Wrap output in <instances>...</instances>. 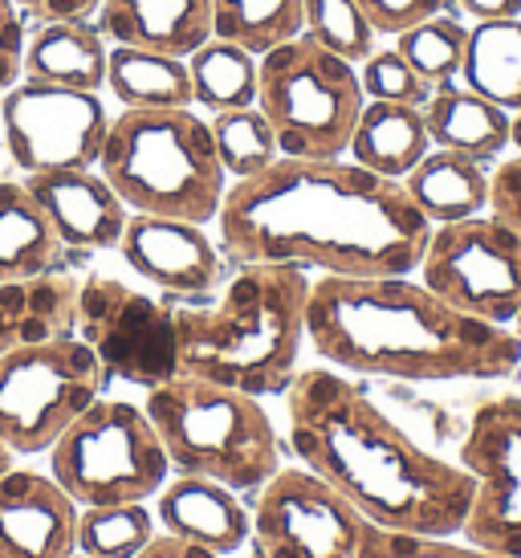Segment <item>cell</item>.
<instances>
[{
  "label": "cell",
  "mask_w": 521,
  "mask_h": 558,
  "mask_svg": "<svg viewBox=\"0 0 521 558\" xmlns=\"http://www.w3.org/2000/svg\"><path fill=\"white\" fill-rule=\"evenodd\" d=\"M367 21L375 25V33H387V37H399L403 29H412L428 16L445 13L452 0H359Z\"/></svg>",
  "instance_id": "cell-36"
},
{
  "label": "cell",
  "mask_w": 521,
  "mask_h": 558,
  "mask_svg": "<svg viewBox=\"0 0 521 558\" xmlns=\"http://www.w3.org/2000/svg\"><path fill=\"white\" fill-rule=\"evenodd\" d=\"M420 110H424L432 147H445V151L481 159V163L506 156L513 114L473 94L469 86H440L428 94V102Z\"/></svg>",
  "instance_id": "cell-21"
},
{
  "label": "cell",
  "mask_w": 521,
  "mask_h": 558,
  "mask_svg": "<svg viewBox=\"0 0 521 558\" xmlns=\"http://www.w3.org/2000/svg\"><path fill=\"white\" fill-rule=\"evenodd\" d=\"M367 526L335 485L290 465L257 489L249 543L265 558H359Z\"/></svg>",
  "instance_id": "cell-11"
},
{
  "label": "cell",
  "mask_w": 521,
  "mask_h": 558,
  "mask_svg": "<svg viewBox=\"0 0 521 558\" xmlns=\"http://www.w3.org/2000/svg\"><path fill=\"white\" fill-rule=\"evenodd\" d=\"M457 465L473 477L460 538L521 558V396H493L476 408Z\"/></svg>",
  "instance_id": "cell-14"
},
{
  "label": "cell",
  "mask_w": 521,
  "mask_h": 558,
  "mask_svg": "<svg viewBox=\"0 0 521 558\" xmlns=\"http://www.w3.org/2000/svg\"><path fill=\"white\" fill-rule=\"evenodd\" d=\"M143 412L163 440L171 473L208 477L237 494H257L281 469V445L257 396L175 375L147 388Z\"/></svg>",
  "instance_id": "cell-6"
},
{
  "label": "cell",
  "mask_w": 521,
  "mask_h": 558,
  "mask_svg": "<svg viewBox=\"0 0 521 558\" xmlns=\"http://www.w3.org/2000/svg\"><path fill=\"white\" fill-rule=\"evenodd\" d=\"M359 82L367 102H403V107H424L432 86L412 65L399 58V49H375L367 62L359 65Z\"/></svg>",
  "instance_id": "cell-35"
},
{
  "label": "cell",
  "mask_w": 521,
  "mask_h": 558,
  "mask_svg": "<svg viewBox=\"0 0 521 558\" xmlns=\"http://www.w3.org/2000/svg\"><path fill=\"white\" fill-rule=\"evenodd\" d=\"M509 147H513V151L521 156V110L513 114V126H509Z\"/></svg>",
  "instance_id": "cell-42"
},
{
  "label": "cell",
  "mask_w": 521,
  "mask_h": 558,
  "mask_svg": "<svg viewBox=\"0 0 521 558\" xmlns=\"http://www.w3.org/2000/svg\"><path fill=\"white\" fill-rule=\"evenodd\" d=\"M363 107L359 70L306 33L260 53L257 110L269 119L286 159H342Z\"/></svg>",
  "instance_id": "cell-7"
},
{
  "label": "cell",
  "mask_w": 521,
  "mask_h": 558,
  "mask_svg": "<svg viewBox=\"0 0 521 558\" xmlns=\"http://www.w3.org/2000/svg\"><path fill=\"white\" fill-rule=\"evenodd\" d=\"M77 286L65 274H41L25 281H0V355L29 342H49L74 335Z\"/></svg>",
  "instance_id": "cell-20"
},
{
  "label": "cell",
  "mask_w": 521,
  "mask_h": 558,
  "mask_svg": "<svg viewBox=\"0 0 521 558\" xmlns=\"http://www.w3.org/2000/svg\"><path fill=\"white\" fill-rule=\"evenodd\" d=\"M310 274L302 265L249 262L208 306H175L180 375L245 396H277L293 384L306 347Z\"/></svg>",
  "instance_id": "cell-4"
},
{
  "label": "cell",
  "mask_w": 521,
  "mask_h": 558,
  "mask_svg": "<svg viewBox=\"0 0 521 558\" xmlns=\"http://www.w3.org/2000/svg\"><path fill=\"white\" fill-rule=\"evenodd\" d=\"M98 33L114 46L192 58L213 41V0H102Z\"/></svg>",
  "instance_id": "cell-19"
},
{
  "label": "cell",
  "mask_w": 521,
  "mask_h": 558,
  "mask_svg": "<svg viewBox=\"0 0 521 558\" xmlns=\"http://www.w3.org/2000/svg\"><path fill=\"white\" fill-rule=\"evenodd\" d=\"M216 225L229 262L302 265L326 278L415 274L432 236L403 180L354 159L281 156L225 192Z\"/></svg>",
  "instance_id": "cell-1"
},
{
  "label": "cell",
  "mask_w": 521,
  "mask_h": 558,
  "mask_svg": "<svg viewBox=\"0 0 521 558\" xmlns=\"http://www.w3.org/2000/svg\"><path fill=\"white\" fill-rule=\"evenodd\" d=\"M37 204L46 208L62 248H119L131 208L94 168L37 171L25 180Z\"/></svg>",
  "instance_id": "cell-17"
},
{
  "label": "cell",
  "mask_w": 521,
  "mask_h": 558,
  "mask_svg": "<svg viewBox=\"0 0 521 558\" xmlns=\"http://www.w3.org/2000/svg\"><path fill=\"white\" fill-rule=\"evenodd\" d=\"M489 213L506 220L509 229L521 236V156H506L493 168Z\"/></svg>",
  "instance_id": "cell-37"
},
{
  "label": "cell",
  "mask_w": 521,
  "mask_h": 558,
  "mask_svg": "<svg viewBox=\"0 0 521 558\" xmlns=\"http://www.w3.org/2000/svg\"><path fill=\"white\" fill-rule=\"evenodd\" d=\"M13 457H16V452L9 449L4 440H0V473H9V469H13Z\"/></svg>",
  "instance_id": "cell-43"
},
{
  "label": "cell",
  "mask_w": 521,
  "mask_h": 558,
  "mask_svg": "<svg viewBox=\"0 0 521 558\" xmlns=\"http://www.w3.org/2000/svg\"><path fill=\"white\" fill-rule=\"evenodd\" d=\"M155 522L163 526V534L196 543L220 558L237 555L253 534V513L241 506L237 489L208 477H184V473H175L159 489Z\"/></svg>",
  "instance_id": "cell-18"
},
{
  "label": "cell",
  "mask_w": 521,
  "mask_h": 558,
  "mask_svg": "<svg viewBox=\"0 0 521 558\" xmlns=\"http://www.w3.org/2000/svg\"><path fill=\"white\" fill-rule=\"evenodd\" d=\"M119 253L143 281L180 298L208 294L220 281V265H225L220 245L204 233V225L175 217H147V213H131Z\"/></svg>",
  "instance_id": "cell-15"
},
{
  "label": "cell",
  "mask_w": 521,
  "mask_h": 558,
  "mask_svg": "<svg viewBox=\"0 0 521 558\" xmlns=\"http://www.w3.org/2000/svg\"><path fill=\"white\" fill-rule=\"evenodd\" d=\"M21 13L37 16L41 25L49 21H90L98 9H102V0H13Z\"/></svg>",
  "instance_id": "cell-39"
},
{
  "label": "cell",
  "mask_w": 521,
  "mask_h": 558,
  "mask_svg": "<svg viewBox=\"0 0 521 558\" xmlns=\"http://www.w3.org/2000/svg\"><path fill=\"white\" fill-rule=\"evenodd\" d=\"M49 477L77 506L152 501L171 481L163 440L143 408L126 400H94L49 449Z\"/></svg>",
  "instance_id": "cell-8"
},
{
  "label": "cell",
  "mask_w": 521,
  "mask_h": 558,
  "mask_svg": "<svg viewBox=\"0 0 521 558\" xmlns=\"http://www.w3.org/2000/svg\"><path fill=\"white\" fill-rule=\"evenodd\" d=\"M302 33L338 58H347L351 65L367 62L375 53V37H379L359 0H306V29Z\"/></svg>",
  "instance_id": "cell-33"
},
{
  "label": "cell",
  "mask_w": 521,
  "mask_h": 558,
  "mask_svg": "<svg viewBox=\"0 0 521 558\" xmlns=\"http://www.w3.org/2000/svg\"><path fill=\"white\" fill-rule=\"evenodd\" d=\"M62 241L25 184L0 180V281L41 278L58 265Z\"/></svg>",
  "instance_id": "cell-25"
},
{
  "label": "cell",
  "mask_w": 521,
  "mask_h": 558,
  "mask_svg": "<svg viewBox=\"0 0 521 558\" xmlns=\"http://www.w3.org/2000/svg\"><path fill=\"white\" fill-rule=\"evenodd\" d=\"M0 123L13 163L25 175H37L62 168H98L110 114L98 90H70L25 78L4 90Z\"/></svg>",
  "instance_id": "cell-12"
},
{
  "label": "cell",
  "mask_w": 521,
  "mask_h": 558,
  "mask_svg": "<svg viewBox=\"0 0 521 558\" xmlns=\"http://www.w3.org/2000/svg\"><path fill=\"white\" fill-rule=\"evenodd\" d=\"M107 379L90 342L62 335L0 355V440L13 452H49Z\"/></svg>",
  "instance_id": "cell-9"
},
{
  "label": "cell",
  "mask_w": 521,
  "mask_h": 558,
  "mask_svg": "<svg viewBox=\"0 0 521 558\" xmlns=\"http://www.w3.org/2000/svg\"><path fill=\"white\" fill-rule=\"evenodd\" d=\"M489 180L493 171H485L481 159L432 147L428 156L403 175V187L415 208L428 217V225H452V220L489 213Z\"/></svg>",
  "instance_id": "cell-23"
},
{
  "label": "cell",
  "mask_w": 521,
  "mask_h": 558,
  "mask_svg": "<svg viewBox=\"0 0 521 558\" xmlns=\"http://www.w3.org/2000/svg\"><path fill=\"white\" fill-rule=\"evenodd\" d=\"M98 171L131 213L208 225L229 192L213 126L192 107L123 110L110 119Z\"/></svg>",
  "instance_id": "cell-5"
},
{
  "label": "cell",
  "mask_w": 521,
  "mask_h": 558,
  "mask_svg": "<svg viewBox=\"0 0 521 558\" xmlns=\"http://www.w3.org/2000/svg\"><path fill=\"white\" fill-rule=\"evenodd\" d=\"M135 558H220V555H213V550H204V546H196V543H184V538H175V534H155Z\"/></svg>",
  "instance_id": "cell-40"
},
{
  "label": "cell",
  "mask_w": 521,
  "mask_h": 558,
  "mask_svg": "<svg viewBox=\"0 0 521 558\" xmlns=\"http://www.w3.org/2000/svg\"><path fill=\"white\" fill-rule=\"evenodd\" d=\"M464 46H469V25H460L457 16L448 13L428 16V21H420V25L396 37L399 58L412 65L432 90L457 86L460 65H464Z\"/></svg>",
  "instance_id": "cell-30"
},
{
  "label": "cell",
  "mask_w": 521,
  "mask_h": 558,
  "mask_svg": "<svg viewBox=\"0 0 521 558\" xmlns=\"http://www.w3.org/2000/svg\"><path fill=\"white\" fill-rule=\"evenodd\" d=\"M306 29V0H213V37L269 53Z\"/></svg>",
  "instance_id": "cell-29"
},
{
  "label": "cell",
  "mask_w": 521,
  "mask_h": 558,
  "mask_svg": "<svg viewBox=\"0 0 521 558\" xmlns=\"http://www.w3.org/2000/svg\"><path fill=\"white\" fill-rule=\"evenodd\" d=\"M473 21H501V16H521V0H457Z\"/></svg>",
  "instance_id": "cell-41"
},
{
  "label": "cell",
  "mask_w": 521,
  "mask_h": 558,
  "mask_svg": "<svg viewBox=\"0 0 521 558\" xmlns=\"http://www.w3.org/2000/svg\"><path fill=\"white\" fill-rule=\"evenodd\" d=\"M107 37L86 21H49L25 37L21 74L70 90H102L107 86Z\"/></svg>",
  "instance_id": "cell-22"
},
{
  "label": "cell",
  "mask_w": 521,
  "mask_h": 558,
  "mask_svg": "<svg viewBox=\"0 0 521 558\" xmlns=\"http://www.w3.org/2000/svg\"><path fill=\"white\" fill-rule=\"evenodd\" d=\"M155 538V513L143 501L86 506L77 513V550L90 558H135Z\"/></svg>",
  "instance_id": "cell-31"
},
{
  "label": "cell",
  "mask_w": 521,
  "mask_h": 558,
  "mask_svg": "<svg viewBox=\"0 0 521 558\" xmlns=\"http://www.w3.org/2000/svg\"><path fill=\"white\" fill-rule=\"evenodd\" d=\"M245 558H265V555H260V550H249V555Z\"/></svg>",
  "instance_id": "cell-45"
},
{
  "label": "cell",
  "mask_w": 521,
  "mask_h": 558,
  "mask_svg": "<svg viewBox=\"0 0 521 558\" xmlns=\"http://www.w3.org/2000/svg\"><path fill=\"white\" fill-rule=\"evenodd\" d=\"M432 151V135L424 126V110L403 107V102H367L359 123H354L347 156L359 168L403 180L420 159Z\"/></svg>",
  "instance_id": "cell-24"
},
{
  "label": "cell",
  "mask_w": 521,
  "mask_h": 558,
  "mask_svg": "<svg viewBox=\"0 0 521 558\" xmlns=\"http://www.w3.org/2000/svg\"><path fill=\"white\" fill-rule=\"evenodd\" d=\"M293 457L351 501L371 526L452 538L473 506V477L424 449L367 391L330 367H306L286 388Z\"/></svg>",
  "instance_id": "cell-2"
},
{
  "label": "cell",
  "mask_w": 521,
  "mask_h": 558,
  "mask_svg": "<svg viewBox=\"0 0 521 558\" xmlns=\"http://www.w3.org/2000/svg\"><path fill=\"white\" fill-rule=\"evenodd\" d=\"M306 342L351 375L396 384H497L521 367V339L448 306L412 274L318 278L310 286Z\"/></svg>",
  "instance_id": "cell-3"
},
{
  "label": "cell",
  "mask_w": 521,
  "mask_h": 558,
  "mask_svg": "<svg viewBox=\"0 0 521 558\" xmlns=\"http://www.w3.org/2000/svg\"><path fill=\"white\" fill-rule=\"evenodd\" d=\"M509 330H513V335L521 339V311H518V318H513V326H509Z\"/></svg>",
  "instance_id": "cell-44"
},
{
  "label": "cell",
  "mask_w": 521,
  "mask_h": 558,
  "mask_svg": "<svg viewBox=\"0 0 521 558\" xmlns=\"http://www.w3.org/2000/svg\"><path fill=\"white\" fill-rule=\"evenodd\" d=\"M460 86L497 102L501 110H521V16L476 21L469 25V46L460 65Z\"/></svg>",
  "instance_id": "cell-27"
},
{
  "label": "cell",
  "mask_w": 521,
  "mask_h": 558,
  "mask_svg": "<svg viewBox=\"0 0 521 558\" xmlns=\"http://www.w3.org/2000/svg\"><path fill=\"white\" fill-rule=\"evenodd\" d=\"M77 506L49 473H0V558H70L77 550Z\"/></svg>",
  "instance_id": "cell-16"
},
{
  "label": "cell",
  "mask_w": 521,
  "mask_h": 558,
  "mask_svg": "<svg viewBox=\"0 0 521 558\" xmlns=\"http://www.w3.org/2000/svg\"><path fill=\"white\" fill-rule=\"evenodd\" d=\"M74 335L90 342L107 375H119L126 384L159 388L180 375L171 311L123 281L90 278L77 286Z\"/></svg>",
  "instance_id": "cell-13"
},
{
  "label": "cell",
  "mask_w": 521,
  "mask_h": 558,
  "mask_svg": "<svg viewBox=\"0 0 521 558\" xmlns=\"http://www.w3.org/2000/svg\"><path fill=\"white\" fill-rule=\"evenodd\" d=\"M21 58H25V25L13 0H0V90L21 82Z\"/></svg>",
  "instance_id": "cell-38"
},
{
  "label": "cell",
  "mask_w": 521,
  "mask_h": 558,
  "mask_svg": "<svg viewBox=\"0 0 521 558\" xmlns=\"http://www.w3.org/2000/svg\"><path fill=\"white\" fill-rule=\"evenodd\" d=\"M208 126H213L216 156H220V163H225L232 180H249V175H257V171H265L269 163L281 159L274 126L257 107L213 114Z\"/></svg>",
  "instance_id": "cell-32"
},
{
  "label": "cell",
  "mask_w": 521,
  "mask_h": 558,
  "mask_svg": "<svg viewBox=\"0 0 521 558\" xmlns=\"http://www.w3.org/2000/svg\"><path fill=\"white\" fill-rule=\"evenodd\" d=\"M196 107L225 114V110L257 107V53L213 37L187 58Z\"/></svg>",
  "instance_id": "cell-28"
},
{
  "label": "cell",
  "mask_w": 521,
  "mask_h": 558,
  "mask_svg": "<svg viewBox=\"0 0 521 558\" xmlns=\"http://www.w3.org/2000/svg\"><path fill=\"white\" fill-rule=\"evenodd\" d=\"M359 558H506L485 546L464 543L460 534L436 538V534H408V530L367 526V538L359 546Z\"/></svg>",
  "instance_id": "cell-34"
},
{
  "label": "cell",
  "mask_w": 521,
  "mask_h": 558,
  "mask_svg": "<svg viewBox=\"0 0 521 558\" xmlns=\"http://www.w3.org/2000/svg\"><path fill=\"white\" fill-rule=\"evenodd\" d=\"M70 558H90V555H82V550H74V555H70Z\"/></svg>",
  "instance_id": "cell-46"
},
{
  "label": "cell",
  "mask_w": 521,
  "mask_h": 558,
  "mask_svg": "<svg viewBox=\"0 0 521 558\" xmlns=\"http://www.w3.org/2000/svg\"><path fill=\"white\" fill-rule=\"evenodd\" d=\"M415 274L432 294L481 323L513 326L521 311V236L493 213L432 225Z\"/></svg>",
  "instance_id": "cell-10"
},
{
  "label": "cell",
  "mask_w": 521,
  "mask_h": 558,
  "mask_svg": "<svg viewBox=\"0 0 521 558\" xmlns=\"http://www.w3.org/2000/svg\"><path fill=\"white\" fill-rule=\"evenodd\" d=\"M107 86L123 110H180L196 102L187 58L159 49L114 46L107 58Z\"/></svg>",
  "instance_id": "cell-26"
}]
</instances>
